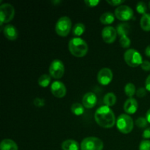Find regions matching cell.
Listing matches in <instances>:
<instances>
[{
    "instance_id": "6da1fadb",
    "label": "cell",
    "mask_w": 150,
    "mask_h": 150,
    "mask_svg": "<svg viewBox=\"0 0 150 150\" xmlns=\"http://www.w3.org/2000/svg\"><path fill=\"white\" fill-rule=\"evenodd\" d=\"M95 120L97 124L103 128H111L117 122L114 113L110 107L106 105L101 106L97 109L95 114Z\"/></svg>"
},
{
    "instance_id": "7a4b0ae2",
    "label": "cell",
    "mask_w": 150,
    "mask_h": 150,
    "mask_svg": "<svg viewBox=\"0 0 150 150\" xmlns=\"http://www.w3.org/2000/svg\"><path fill=\"white\" fill-rule=\"evenodd\" d=\"M68 49L74 57H83L86 55L89 48L84 40L80 38H73L69 41Z\"/></svg>"
},
{
    "instance_id": "3957f363",
    "label": "cell",
    "mask_w": 150,
    "mask_h": 150,
    "mask_svg": "<svg viewBox=\"0 0 150 150\" xmlns=\"http://www.w3.org/2000/svg\"><path fill=\"white\" fill-rule=\"evenodd\" d=\"M117 129L123 134H128L133 130L134 127V122L131 117L128 114H122L120 115L117 120Z\"/></svg>"
},
{
    "instance_id": "277c9868",
    "label": "cell",
    "mask_w": 150,
    "mask_h": 150,
    "mask_svg": "<svg viewBox=\"0 0 150 150\" xmlns=\"http://www.w3.org/2000/svg\"><path fill=\"white\" fill-rule=\"evenodd\" d=\"M124 59L126 64L132 67H136L143 62L142 57L140 53L133 48L127 50L124 54Z\"/></svg>"
},
{
    "instance_id": "5b68a950",
    "label": "cell",
    "mask_w": 150,
    "mask_h": 150,
    "mask_svg": "<svg viewBox=\"0 0 150 150\" xmlns=\"http://www.w3.org/2000/svg\"><path fill=\"white\" fill-rule=\"evenodd\" d=\"M72 21L67 16H62L57 21L55 26L56 32L61 37H66L69 35L71 29Z\"/></svg>"
},
{
    "instance_id": "8992f818",
    "label": "cell",
    "mask_w": 150,
    "mask_h": 150,
    "mask_svg": "<svg viewBox=\"0 0 150 150\" xmlns=\"http://www.w3.org/2000/svg\"><path fill=\"white\" fill-rule=\"evenodd\" d=\"M103 142L99 138L86 137L81 143V150H103Z\"/></svg>"
},
{
    "instance_id": "52a82bcc",
    "label": "cell",
    "mask_w": 150,
    "mask_h": 150,
    "mask_svg": "<svg viewBox=\"0 0 150 150\" xmlns=\"http://www.w3.org/2000/svg\"><path fill=\"white\" fill-rule=\"evenodd\" d=\"M15 16V9L12 4L4 3L0 6V25L2 26L3 23H9Z\"/></svg>"
},
{
    "instance_id": "ba28073f",
    "label": "cell",
    "mask_w": 150,
    "mask_h": 150,
    "mask_svg": "<svg viewBox=\"0 0 150 150\" xmlns=\"http://www.w3.org/2000/svg\"><path fill=\"white\" fill-rule=\"evenodd\" d=\"M114 15L118 20L122 21H127L133 18L134 13L131 7L127 5L122 4L116 8Z\"/></svg>"
},
{
    "instance_id": "9c48e42d",
    "label": "cell",
    "mask_w": 150,
    "mask_h": 150,
    "mask_svg": "<svg viewBox=\"0 0 150 150\" xmlns=\"http://www.w3.org/2000/svg\"><path fill=\"white\" fill-rule=\"evenodd\" d=\"M50 76L55 79L62 78L64 74V65L59 59H54L51 63L49 67Z\"/></svg>"
},
{
    "instance_id": "30bf717a",
    "label": "cell",
    "mask_w": 150,
    "mask_h": 150,
    "mask_svg": "<svg viewBox=\"0 0 150 150\" xmlns=\"http://www.w3.org/2000/svg\"><path fill=\"white\" fill-rule=\"evenodd\" d=\"M97 79H98V83H100L101 85L106 86L109 84L113 79L112 70L107 67L102 68L98 72Z\"/></svg>"
},
{
    "instance_id": "8fae6325",
    "label": "cell",
    "mask_w": 150,
    "mask_h": 150,
    "mask_svg": "<svg viewBox=\"0 0 150 150\" xmlns=\"http://www.w3.org/2000/svg\"><path fill=\"white\" fill-rule=\"evenodd\" d=\"M117 29L111 26H105L102 30V38L105 42L108 44L113 43L117 37Z\"/></svg>"
},
{
    "instance_id": "7c38bea8",
    "label": "cell",
    "mask_w": 150,
    "mask_h": 150,
    "mask_svg": "<svg viewBox=\"0 0 150 150\" xmlns=\"http://www.w3.org/2000/svg\"><path fill=\"white\" fill-rule=\"evenodd\" d=\"M51 92L56 98H62L66 95L67 89L64 83L59 81H55L51 85Z\"/></svg>"
},
{
    "instance_id": "4fadbf2b",
    "label": "cell",
    "mask_w": 150,
    "mask_h": 150,
    "mask_svg": "<svg viewBox=\"0 0 150 150\" xmlns=\"http://www.w3.org/2000/svg\"><path fill=\"white\" fill-rule=\"evenodd\" d=\"M98 98L96 95L92 92L85 94L82 99V104L86 108H92L96 105Z\"/></svg>"
},
{
    "instance_id": "5bb4252c",
    "label": "cell",
    "mask_w": 150,
    "mask_h": 150,
    "mask_svg": "<svg viewBox=\"0 0 150 150\" xmlns=\"http://www.w3.org/2000/svg\"><path fill=\"white\" fill-rule=\"evenodd\" d=\"M138 107H139V104H138L137 100L131 98L126 100L123 108H124V111L127 114H133L137 111Z\"/></svg>"
},
{
    "instance_id": "9a60e30c",
    "label": "cell",
    "mask_w": 150,
    "mask_h": 150,
    "mask_svg": "<svg viewBox=\"0 0 150 150\" xmlns=\"http://www.w3.org/2000/svg\"><path fill=\"white\" fill-rule=\"evenodd\" d=\"M3 34L9 40H16L18 36L17 29L11 24H7L4 26L3 29Z\"/></svg>"
},
{
    "instance_id": "2e32d148",
    "label": "cell",
    "mask_w": 150,
    "mask_h": 150,
    "mask_svg": "<svg viewBox=\"0 0 150 150\" xmlns=\"http://www.w3.org/2000/svg\"><path fill=\"white\" fill-rule=\"evenodd\" d=\"M0 149L1 150H18V146L17 144L12 139H6L1 142L0 144Z\"/></svg>"
},
{
    "instance_id": "e0dca14e",
    "label": "cell",
    "mask_w": 150,
    "mask_h": 150,
    "mask_svg": "<svg viewBox=\"0 0 150 150\" xmlns=\"http://www.w3.org/2000/svg\"><path fill=\"white\" fill-rule=\"evenodd\" d=\"M62 150H79V145L76 141L73 139H67L62 144Z\"/></svg>"
},
{
    "instance_id": "ac0fdd59",
    "label": "cell",
    "mask_w": 150,
    "mask_h": 150,
    "mask_svg": "<svg viewBox=\"0 0 150 150\" xmlns=\"http://www.w3.org/2000/svg\"><path fill=\"white\" fill-rule=\"evenodd\" d=\"M115 20V15L111 12H105L101 15L100 21L104 25H110Z\"/></svg>"
},
{
    "instance_id": "d6986e66",
    "label": "cell",
    "mask_w": 150,
    "mask_h": 150,
    "mask_svg": "<svg viewBox=\"0 0 150 150\" xmlns=\"http://www.w3.org/2000/svg\"><path fill=\"white\" fill-rule=\"evenodd\" d=\"M116 102H117V96L114 92H108L104 96L103 103L106 106H113L115 105Z\"/></svg>"
},
{
    "instance_id": "ffe728a7",
    "label": "cell",
    "mask_w": 150,
    "mask_h": 150,
    "mask_svg": "<svg viewBox=\"0 0 150 150\" xmlns=\"http://www.w3.org/2000/svg\"><path fill=\"white\" fill-rule=\"evenodd\" d=\"M140 25L142 29L146 32L150 31V13L143 15L140 21Z\"/></svg>"
},
{
    "instance_id": "44dd1931",
    "label": "cell",
    "mask_w": 150,
    "mask_h": 150,
    "mask_svg": "<svg viewBox=\"0 0 150 150\" xmlns=\"http://www.w3.org/2000/svg\"><path fill=\"white\" fill-rule=\"evenodd\" d=\"M117 34L120 35V37L125 36V35H128L129 32H130V26L128 23H122L117 25Z\"/></svg>"
},
{
    "instance_id": "7402d4cb",
    "label": "cell",
    "mask_w": 150,
    "mask_h": 150,
    "mask_svg": "<svg viewBox=\"0 0 150 150\" xmlns=\"http://www.w3.org/2000/svg\"><path fill=\"white\" fill-rule=\"evenodd\" d=\"M51 81V76L48 74H43L40 76L38 79V84L41 87H47L50 84Z\"/></svg>"
},
{
    "instance_id": "603a6c76",
    "label": "cell",
    "mask_w": 150,
    "mask_h": 150,
    "mask_svg": "<svg viewBox=\"0 0 150 150\" xmlns=\"http://www.w3.org/2000/svg\"><path fill=\"white\" fill-rule=\"evenodd\" d=\"M85 29H86V27H85L84 24L82 23H78L73 26V35L76 36V38H79L81 35H83L85 32Z\"/></svg>"
},
{
    "instance_id": "cb8c5ba5",
    "label": "cell",
    "mask_w": 150,
    "mask_h": 150,
    "mask_svg": "<svg viewBox=\"0 0 150 150\" xmlns=\"http://www.w3.org/2000/svg\"><path fill=\"white\" fill-rule=\"evenodd\" d=\"M71 111L76 116H80L84 112V106L79 103H75L71 106Z\"/></svg>"
},
{
    "instance_id": "d4e9b609",
    "label": "cell",
    "mask_w": 150,
    "mask_h": 150,
    "mask_svg": "<svg viewBox=\"0 0 150 150\" xmlns=\"http://www.w3.org/2000/svg\"><path fill=\"white\" fill-rule=\"evenodd\" d=\"M125 93L129 98H133L136 93V86L133 83H127L125 86Z\"/></svg>"
},
{
    "instance_id": "484cf974",
    "label": "cell",
    "mask_w": 150,
    "mask_h": 150,
    "mask_svg": "<svg viewBox=\"0 0 150 150\" xmlns=\"http://www.w3.org/2000/svg\"><path fill=\"white\" fill-rule=\"evenodd\" d=\"M120 45L123 48H127L130 46L131 41H130V39L128 38V36L125 35V36H122L120 37Z\"/></svg>"
},
{
    "instance_id": "4316f807",
    "label": "cell",
    "mask_w": 150,
    "mask_h": 150,
    "mask_svg": "<svg viewBox=\"0 0 150 150\" xmlns=\"http://www.w3.org/2000/svg\"><path fill=\"white\" fill-rule=\"evenodd\" d=\"M146 10H147V7H146V4L144 1H139V2H138V4H136V11L139 14H146Z\"/></svg>"
},
{
    "instance_id": "83f0119b",
    "label": "cell",
    "mask_w": 150,
    "mask_h": 150,
    "mask_svg": "<svg viewBox=\"0 0 150 150\" xmlns=\"http://www.w3.org/2000/svg\"><path fill=\"white\" fill-rule=\"evenodd\" d=\"M136 125L139 128H145L148 125V121L146 118L143 117H140L136 120Z\"/></svg>"
},
{
    "instance_id": "f1b7e54d",
    "label": "cell",
    "mask_w": 150,
    "mask_h": 150,
    "mask_svg": "<svg viewBox=\"0 0 150 150\" xmlns=\"http://www.w3.org/2000/svg\"><path fill=\"white\" fill-rule=\"evenodd\" d=\"M139 150H150V141L146 139L142 141L139 144Z\"/></svg>"
},
{
    "instance_id": "f546056e",
    "label": "cell",
    "mask_w": 150,
    "mask_h": 150,
    "mask_svg": "<svg viewBox=\"0 0 150 150\" xmlns=\"http://www.w3.org/2000/svg\"><path fill=\"white\" fill-rule=\"evenodd\" d=\"M34 105L37 107H43L45 105V100L42 98H36L34 100Z\"/></svg>"
},
{
    "instance_id": "4dcf8cb0",
    "label": "cell",
    "mask_w": 150,
    "mask_h": 150,
    "mask_svg": "<svg viewBox=\"0 0 150 150\" xmlns=\"http://www.w3.org/2000/svg\"><path fill=\"white\" fill-rule=\"evenodd\" d=\"M84 3L87 7H96L99 4L100 1H98V0H85Z\"/></svg>"
},
{
    "instance_id": "1f68e13d",
    "label": "cell",
    "mask_w": 150,
    "mask_h": 150,
    "mask_svg": "<svg viewBox=\"0 0 150 150\" xmlns=\"http://www.w3.org/2000/svg\"><path fill=\"white\" fill-rule=\"evenodd\" d=\"M136 95H137L139 98H144V96H146V89L144 87H141L136 91Z\"/></svg>"
},
{
    "instance_id": "d6a6232c",
    "label": "cell",
    "mask_w": 150,
    "mask_h": 150,
    "mask_svg": "<svg viewBox=\"0 0 150 150\" xmlns=\"http://www.w3.org/2000/svg\"><path fill=\"white\" fill-rule=\"evenodd\" d=\"M141 67L144 71H150V62L146 61V60L143 61L142 64H141Z\"/></svg>"
},
{
    "instance_id": "836d02e7",
    "label": "cell",
    "mask_w": 150,
    "mask_h": 150,
    "mask_svg": "<svg viewBox=\"0 0 150 150\" xmlns=\"http://www.w3.org/2000/svg\"><path fill=\"white\" fill-rule=\"evenodd\" d=\"M125 1H122V0H107V2L109 4L112 6H120L122 5L123 2Z\"/></svg>"
},
{
    "instance_id": "e575fe53",
    "label": "cell",
    "mask_w": 150,
    "mask_h": 150,
    "mask_svg": "<svg viewBox=\"0 0 150 150\" xmlns=\"http://www.w3.org/2000/svg\"><path fill=\"white\" fill-rule=\"evenodd\" d=\"M142 137L146 140L150 139V127H148L144 130L143 133H142Z\"/></svg>"
},
{
    "instance_id": "d590c367",
    "label": "cell",
    "mask_w": 150,
    "mask_h": 150,
    "mask_svg": "<svg viewBox=\"0 0 150 150\" xmlns=\"http://www.w3.org/2000/svg\"><path fill=\"white\" fill-rule=\"evenodd\" d=\"M145 88H146V90L150 92V75L148 76V77L146 79V81H145Z\"/></svg>"
},
{
    "instance_id": "8d00e7d4",
    "label": "cell",
    "mask_w": 150,
    "mask_h": 150,
    "mask_svg": "<svg viewBox=\"0 0 150 150\" xmlns=\"http://www.w3.org/2000/svg\"><path fill=\"white\" fill-rule=\"evenodd\" d=\"M145 54H146V56H147V57H150V45H148L146 48V49H145Z\"/></svg>"
},
{
    "instance_id": "74e56055",
    "label": "cell",
    "mask_w": 150,
    "mask_h": 150,
    "mask_svg": "<svg viewBox=\"0 0 150 150\" xmlns=\"http://www.w3.org/2000/svg\"><path fill=\"white\" fill-rule=\"evenodd\" d=\"M146 118L148 122L150 123V108L148 110V111L146 112Z\"/></svg>"
},
{
    "instance_id": "f35d334b",
    "label": "cell",
    "mask_w": 150,
    "mask_h": 150,
    "mask_svg": "<svg viewBox=\"0 0 150 150\" xmlns=\"http://www.w3.org/2000/svg\"><path fill=\"white\" fill-rule=\"evenodd\" d=\"M149 9H150V1H149Z\"/></svg>"
}]
</instances>
